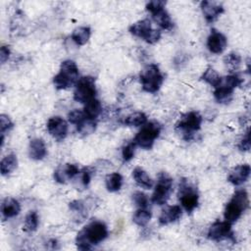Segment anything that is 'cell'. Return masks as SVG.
<instances>
[{"mask_svg":"<svg viewBox=\"0 0 251 251\" xmlns=\"http://www.w3.org/2000/svg\"><path fill=\"white\" fill-rule=\"evenodd\" d=\"M108 236V229L104 223L94 221L86 225L76 235L75 242L79 250H89L93 245L102 242Z\"/></svg>","mask_w":251,"mask_h":251,"instance_id":"obj_1","label":"cell"},{"mask_svg":"<svg viewBox=\"0 0 251 251\" xmlns=\"http://www.w3.org/2000/svg\"><path fill=\"white\" fill-rule=\"evenodd\" d=\"M249 199L245 189H238L234 192L232 198L226 204L224 217L228 223L236 222L242 215V213L248 208Z\"/></svg>","mask_w":251,"mask_h":251,"instance_id":"obj_2","label":"cell"},{"mask_svg":"<svg viewBox=\"0 0 251 251\" xmlns=\"http://www.w3.org/2000/svg\"><path fill=\"white\" fill-rule=\"evenodd\" d=\"M78 79L76 64L72 60H66L62 62L59 73L53 78V83L57 89H66L75 84Z\"/></svg>","mask_w":251,"mask_h":251,"instance_id":"obj_3","label":"cell"},{"mask_svg":"<svg viewBox=\"0 0 251 251\" xmlns=\"http://www.w3.org/2000/svg\"><path fill=\"white\" fill-rule=\"evenodd\" d=\"M202 117L198 112L191 111L182 116V118L176 123V130L184 140H190L193 138L196 131L201 127Z\"/></svg>","mask_w":251,"mask_h":251,"instance_id":"obj_4","label":"cell"},{"mask_svg":"<svg viewBox=\"0 0 251 251\" xmlns=\"http://www.w3.org/2000/svg\"><path fill=\"white\" fill-rule=\"evenodd\" d=\"M242 83V78L237 75H229L221 77L219 84L215 87L214 97L218 103H228L232 99L233 89Z\"/></svg>","mask_w":251,"mask_h":251,"instance_id":"obj_5","label":"cell"},{"mask_svg":"<svg viewBox=\"0 0 251 251\" xmlns=\"http://www.w3.org/2000/svg\"><path fill=\"white\" fill-rule=\"evenodd\" d=\"M140 82L144 91L149 93L157 92L164 81V76L159 70V67L155 64L146 66L140 73Z\"/></svg>","mask_w":251,"mask_h":251,"instance_id":"obj_6","label":"cell"},{"mask_svg":"<svg viewBox=\"0 0 251 251\" xmlns=\"http://www.w3.org/2000/svg\"><path fill=\"white\" fill-rule=\"evenodd\" d=\"M173 191V178L166 173L162 172L158 176V181L152 194V202L156 205H164L170 198Z\"/></svg>","mask_w":251,"mask_h":251,"instance_id":"obj_7","label":"cell"},{"mask_svg":"<svg viewBox=\"0 0 251 251\" xmlns=\"http://www.w3.org/2000/svg\"><path fill=\"white\" fill-rule=\"evenodd\" d=\"M96 86L95 78L92 76H83L75 83L74 99L79 103H86L95 98Z\"/></svg>","mask_w":251,"mask_h":251,"instance_id":"obj_8","label":"cell"},{"mask_svg":"<svg viewBox=\"0 0 251 251\" xmlns=\"http://www.w3.org/2000/svg\"><path fill=\"white\" fill-rule=\"evenodd\" d=\"M166 5L165 1H160V0H154L150 1L146 5V10L150 12L152 15L153 20L155 21L156 24L163 29L170 30L174 26V23L168 14V12L164 9Z\"/></svg>","mask_w":251,"mask_h":251,"instance_id":"obj_9","label":"cell"},{"mask_svg":"<svg viewBox=\"0 0 251 251\" xmlns=\"http://www.w3.org/2000/svg\"><path fill=\"white\" fill-rule=\"evenodd\" d=\"M161 126L157 123L150 122L145 124V126H143V127L135 135L133 142L135 145H138L141 148L150 149L152 148L156 138L159 136Z\"/></svg>","mask_w":251,"mask_h":251,"instance_id":"obj_10","label":"cell"},{"mask_svg":"<svg viewBox=\"0 0 251 251\" xmlns=\"http://www.w3.org/2000/svg\"><path fill=\"white\" fill-rule=\"evenodd\" d=\"M128 30L131 34L144 39L147 43L150 44L157 42L161 37L160 30L152 28L151 22L148 19H144L134 23L129 26Z\"/></svg>","mask_w":251,"mask_h":251,"instance_id":"obj_11","label":"cell"},{"mask_svg":"<svg viewBox=\"0 0 251 251\" xmlns=\"http://www.w3.org/2000/svg\"><path fill=\"white\" fill-rule=\"evenodd\" d=\"M178 198L181 206L187 213H191L198 206L199 196L196 189L189 185L184 179L179 183Z\"/></svg>","mask_w":251,"mask_h":251,"instance_id":"obj_12","label":"cell"},{"mask_svg":"<svg viewBox=\"0 0 251 251\" xmlns=\"http://www.w3.org/2000/svg\"><path fill=\"white\" fill-rule=\"evenodd\" d=\"M208 237L209 239L217 242L225 239H233L230 223L226 221L214 223L208 230Z\"/></svg>","mask_w":251,"mask_h":251,"instance_id":"obj_13","label":"cell"},{"mask_svg":"<svg viewBox=\"0 0 251 251\" xmlns=\"http://www.w3.org/2000/svg\"><path fill=\"white\" fill-rule=\"evenodd\" d=\"M47 129L52 137L60 141L63 140L68 134V124L63 118L55 116L48 120Z\"/></svg>","mask_w":251,"mask_h":251,"instance_id":"obj_14","label":"cell"},{"mask_svg":"<svg viewBox=\"0 0 251 251\" xmlns=\"http://www.w3.org/2000/svg\"><path fill=\"white\" fill-rule=\"evenodd\" d=\"M227 45L226 37L216 29H212L207 39V47L214 54H221Z\"/></svg>","mask_w":251,"mask_h":251,"instance_id":"obj_15","label":"cell"},{"mask_svg":"<svg viewBox=\"0 0 251 251\" xmlns=\"http://www.w3.org/2000/svg\"><path fill=\"white\" fill-rule=\"evenodd\" d=\"M251 169L248 164H243L236 166L230 173L227 177V180L233 185H241L244 183L250 176Z\"/></svg>","mask_w":251,"mask_h":251,"instance_id":"obj_16","label":"cell"},{"mask_svg":"<svg viewBox=\"0 0 251 251\" xmlns=\"http://www.w3.org/2000/svg\"><path fill=\"white\" fill-rule=\"evenodd\" d=\"M200 7L208 23L214 22L224 12L223 6L213 1H202Z\"/></svg>","mask_w":251,"mask_h":251,"instance_id":"obj_17","label":"cell"},{"mask_svg":"<svg viewBox=\"0 0 251 251\" xmlns=\"http://www.w3.org/2000/svg\"><path fill=\"white\" fill-rule=\"evenodd\" d=\"M79 173V170L75 164H66L64 167H59L54 172V178L59 183H65L68 179H72Z\"/></svg>","mask_w":251,"mask_h":251,"instance_id":"obj_18","label":"cell"},{"mask_svg":"<svg viewBox=\"0 0 251 251\" xmlns=\"http://www.w3.org/2000/svg\"><path fill=\"white\" fill-rule=\"evenodd\" d=\"M181 214L182 210L178 205L169 206L162 211L159 217V224L162 226H166L171 223H174L181 217Z\"/></svg>","mask_w":251,"mask_h":251,"instance_id":"obj_19","label":"cell"},{"mask_svg":"<svg viewBox=\"0 0 251 251\" xmlns=\"http://www.w3.org/2000/svg\"><path fill=\"white\" fill-rule=\"evenodd\" d=\"M28 155L33 160H42L47 155V148L41 138H33L29 142Z\"/></svg>","mask_w":251,"mask_h":251,"instance_id":"obj_20","label":"cell"},{"mask_svg":"<svg viewBox=\"0 0 251 251\" xmlns=\"http://www.w3.org/2000/svg\"><path fill=\"white\" fill-rule=\"evenodd\" d=\"M21 211L20 203L14 198H5L1 205V214L3 219H11L19 215Z\"/></svg>","mask_w":251,"mask_h":251,"instance_id":"obj_21","label":"cell"},{"mask_svg":"<svg viewBox=\"0 0 251 251\" xmlns=\"http://www.w3.org/2000/svg\"><path fill=\"white\" fill-rule=\"evenodd\" d=\"M132 176L135 182L142 188L150 189L153 186V180L148 176V174L141 168L137 167L132 171Z\"/></svg>","mask_w":251,"mask_h":251,"instance_id":"obj_22","label":"cell"},{"mask_svg":"<svg viewBox=\"0 0 251 251\" xmlns=\"http://www.w3.org/2000/svg\"><path fill=\"white\" fill-rule=\"evenodd\" d=\"M90 34H91V30L88 26H78L73 31L72 39L76 45L81 46L88 41Z\"/></svg>","mask_w":251,"mask_h":251,"instance_id":"obj_23","label":"cell"},{"mask_svg":"<svg viewBox=\"0 0 251 251\" xmlns=\"http://www.w3.org/2000/svg\"><path fill=\"white\" fill-rule=\"evenodd\" d=\"M83 112L89 120H95L102 112V106L99 100L92 99L85 103Z\"/></svg>","mask_w":251,"mask_h":251,"instance_id":"obj_24","label":"cell"},{"mask_svg":"<svg viewBox=\"0 0 251 251\" xmlns=\"http://www.w3.org/2000/svg\"><path fill=\"white\" fill-rule=\"evenodd\" d=\"M18 166V160L15 154L5 156L0 163V171L2 176H7L14 172Z\"/></svg>","mask_w":251,"mask_h":251,"instance_id":"obj_25","label":"cell"},{"mask_svg":"<svg viewBox=\"0 0 251 251\" xmlns=\"http://www.w3.org/2000/svg\"><path fill=\"white\" fill-rule=\"evenodd\" d=\"M123 176L119 173H112L106 177V187L110 192H116L121 189Z\"/></svg>","mask_w":251,"mask_h":251,"instance_id":"obj_26","label":"cell"},{"mask_svg":"<svg viewBox=\"0 0 251 251\" xmlns=\"http://www.w3.org/2000/svg\"><path fill=\"white\" fill-rule=\"evenodd\" d=\"M146 122L147 117L142 112H135L133 114H130L124 120V124L129 126H140L145 125Z\"/></svg>","mask_w":251,"mask_h":251,"instance_id":"obj_27","label":"cell"},{"mask_svg":"<svg viewBox=\"0 0 251 251\" xmlns=\"http://www.w3.org/2000/svg\"><path fill=\"white\" fill-rule=\"evenodd\" d=\"M38 226V215L35 211H30L25 219L24 230L26 232H32L37 229Z\"/></svg>","mask_w":251,"mask_h":251,"instance_id":"obj_28","label":"cell"},{"mask_svg":"<svg viewBox=\"0 0 251 251\" xmlns=\"http://www.w3.org/2000/svg\"><path fill=\"white\" fill-rule=\"evenodd\" d=\"M151 217H152V215H151L150 211L145 210L144 208H140L139 210H137L134 213L132 220L137 226H144L149 223V221L151 220Z\"/></svg>","mask_w":251,"mask_h":251,"instance_id":"obj_29","label":"cell"},{"mask_svg":"<svg viewBox=\"0 0 251 251\" xmlns=\"http://www.w3.org/2000/svg\"><path fill=\"white\" fill-rule=\"evenodd\" d=\"M201 78L206 81L207 83H209L210 85H212L213 87H216L220 80H221V76L220 75L217 73V71H215L213 68H208L204 74L202 75Z\"/></svg>","mask_w":251,"mask_h":251,"instance_id":"obj_30","label":"cell"},{"mask_svg":"<svg viewBox=\"0 0 251 251\" xmlns=\"http://www.w3.org/2000/svg\"><path fill=\"white\" fill-rule=\"evenodd\" d=\"M224 62L226 64V66L230 70V71H235L239 68L240 63H241V58L237 53L231 52L229 54H227L225 59Z\"/></svg>","mask_w":251,"mask_h":251,"instance_id":"obj_31","label":"cell"},{"mask_svg":"<svg viewBox=\"0 0 251 251\" xmlns=\"http://www.w3.org/2000/svg\"><path fill=\"white\" fill-rule=\"evenodd\" d=\"M86 119H88V118L85 116L84 112L81 110H77V109L71 111L68 115L69 122L73 125H75L76 126H79L81 123H83Z\"/></svg>","mask_w":251,"mask_h":251,"instance_id":"obj_32","label":"cell"},{"mask_svg":"<svg viewBox=\"0 0 251 251\" xmlns=\"http://www.w3.org/2000/svg\"><path fill=\"white\" fill-rule=\"evenodd\" d=\"M132 199L134 203L139 207V208H146L148 206V197L146 194H144L141 191H136L132 194Z\"/></svg>","mask_w":251,"mask_h":251,"instance_id":"obj_33","label":"cell"},{"mask_svg":"<svg viewBox=\"0 0 251 251\" xmlns=\"http://www.w3.org/2000/svg\"><path fill=\"white\" fill-rule=\"evenodd\" d=\"M134 150H135V143L133 141L125 145L122 150V156H123L124 161L127 162V161L131 160L134 156Z\"/></svg>","mask_w":251,"mask_h":251,"instance_id":"obj_34","label":"cell"},{"mask_svg":"<svg viewBox=\"0 0 251 251\" xmlns=\"http://www.w3.org/2000/svg\"><path fill=\"white\" fill-rule=\"evenodd\" d=\"M13 123L10 120V118L4 114L0 116V128H1V134H4L5 131L10 130L13 127Z\"/></svg>","mask_w":251,"mask_h":251,"instance_id":"obj_35","label":"cell"},{"mask_svg":"<svg viewBox=\"0 0 251 251\" xmlns=\"http://www.w3.org/2000/svg\"><path fill=\"white\" fill-rule=\"evenodd\" d=\"M239 149L241 151H248L250 149V135H249V129L246 131L245 136L242 138V140L239 143Z\"/></svg>","mask_w":251,"mask_h":251,"instance_id":"obj_36","label":"cell"},{"mask_svg":"<svg viewBox=\"0 0 251 251\" xmlns=\"http://www.w3.org/2000/svg\"><path fill=\"white\" fill-rule=\"evenodd\" d=\"M70 209L73 210L74 212L82 213L84 211V205L81 201L75 200V201H73L72 203H70Z\"/></svg>","mask_w":251,"mask_h":251,"instance_id":"obj_37","label":"cell"},{"mask_svg":"<svg viewBox=\"0 0 251 251\" xmlns=\"http://www.w3.org/2000/svg\"><path fill=\"white\" fill-rule=\"evenodd\" d=\"M9 55H10V48L6 45H3L0 49V61L2 64H4L8 60Z\"/></svg>","mask_w":251,"mask_h":251,"instance_id":"obj_38","label":"cell"},{"mask_svg":"<svg viewBox=\"0 0 251 251\" xmlns=\"http://www.w3.org/2000/svg\"><path fill=\"white\" fill-rule=\"evenodd\" d=\"M90 173L88 172V170H86V169H84L83 171H82V174H81V182H82V184L84 185V186H86L88 183H89V181H90Z\"/></svg>","mask_w":251,"mask_h":251,"instance_id":"obj_39","label":"cell"}]
</instances>
